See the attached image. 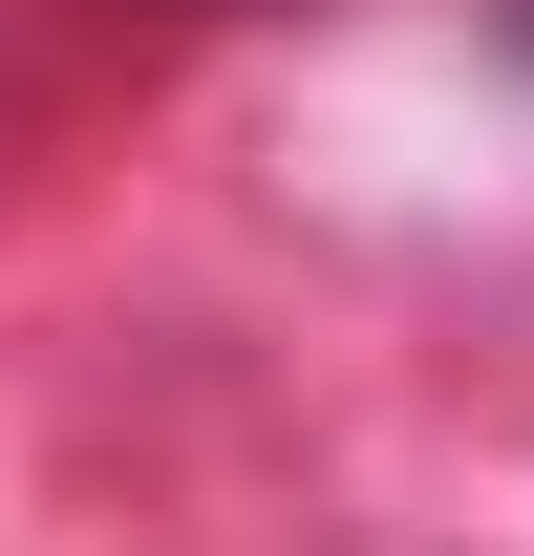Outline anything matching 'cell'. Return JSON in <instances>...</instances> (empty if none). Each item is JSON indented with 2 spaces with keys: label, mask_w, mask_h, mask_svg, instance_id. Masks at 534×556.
Wrapping results in <instances>:
<instances>
[{
  "label": "cell",
  "mask_w": 534,
  "mask_h": 556,
  "mask_svg": "<svg viewBox=\"0 0 534 556\" xmlns=\"http://www.w3.org/2000/svg\"><path fill=\"white\" fill-rule=\"evenodd\" d=\"M513 65H534V0H513Z\"/></svg>",
  "instance_id": "obj_1"
}]
</instances>
